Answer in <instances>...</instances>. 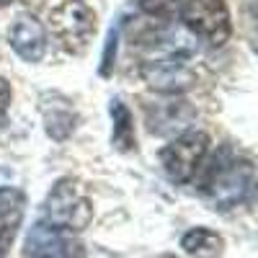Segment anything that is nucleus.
Returning <instances> with one entry per match:
<instances>
[{"instance_id":"13","label":"nucleus","mask_w":258,"mask_h":258,"mask_svg":"<svg viewBox=\"0 0 258 258\" xmlns=\"http://www.w3.org/2000/svg\"><path fill=\"white\" fill-rule=\"evenodd\" d=\"M116 39H119V26H111V29H109V39H106L103 59H101V75H109V73H111L114 54H116Z\"/></svg>"},{"instance_id":"5","label":"nucleus","mask_w":258,"mask_h":258,"mask_svg":"<svg viewBox=\"0 0 258 258\" xmlns=\"http://www.w3.org/2000/svg\"><path fill=\"white\" fill-rule=\"evenodd\" d=\"M21 258H85V245L78 232L39 220L26 235Z\"/></svg>"},{"instance_id":"2","label":"nucleus","mask_w":258,"mask_h":258,"mask_svg":"<svg viewBox=\"0 0 258 258\" xmlns=\"http://www.w3.org/2000/svg\"><path fill=\"white\" fill-rule=\"evenodd\" d=\"M91 220H93V204L83 183L75 178L57 181L44 204V222L64 227L70 232H80L91 225Z\"/></svg>"},{"instance_id":"7","label":"nucleus","mask_w":258,"mask_h":258,"mask_svg":"<svg viewBox=\"0 0 258 258\" xmlns=\"http://www.w3.org/2000/svg\"><path fill=\"white\" fill-rule=\"evenodd\" d=\"M207 150H209V137L204 132H186L170 145H165L160 153V163L168 178L176 183H188L199 170Z\"/></svg>"},{"instance_id":"12","label":"nucleus","mask_w":258,"mask_h":258,"mask_svg":"<svg viewBox=\"0 0 258 258\" xmlns=\"http://www.w3.org/2000/svg\"><path fill=\"white\" fill-rule=\"evenodd\" d=\"M44 111V121H47V132L54 140H64L73 129H75V111L70 109V103L59 98V103H52V109L44 103L41 106Z\"/></svg>"},{"instance_id":"14","label":"nucleus","mask_w":258,"mask_h":258,"mask_svg":"<svg viewBox=\"0 0 258 258\" xmlns=\"http://www.w3.org/2000/svg\"><path fill=\"white\" fill-rule=\"evenodd\" d=\"M8 103H11V85L0 78V121H3V116L8 111Z\"/></svg>"},{"instance_id":"15","label":"nucleus","mask_w":258,"mask_h":258,"mask_svg":"<svg viewBox=\"0 0 258 258\" xmlns=\"http://www.w3.org/2000/svg\"><path fill=\"white\" fill-rule=\"evenodd\" d=\"M163 258H176V255H163Z\"/></svg>"},{"instance_id":"4","label":"nucleus","mask_w":258,"mask_h":258,"mask_svg":"<svg viewBox=\"0 0 258 258\" xmlns=\"http://www.w3.org/2000/svg\"><path fill=\"white\" fill-rule=\"evenodd\" d=\"M253 181H255V173H253L250 160L220 163V168L204 183V197L209 199L212 209L225 212V209H232L240 202H245V197L253 188Z\"/></svg>"},{"instance_id":"9","label":"nucleus","mask_w":258,"mask_h":258,"mask_svg":"<svg viewBox=\"0 0 258 258\" xmlns=\"http://www.w3.org/2000/svg\"><path fill=\"white\" fill-rule=\"evenodd\" d=\"M24 207L26 199L24 194L13 186H3L0 188V258L8 253V248L16 240V232L24 220Z\"/></svg>"},{"instance_id":"8","label":"nucleus","mask_w":258,"mask_h":258,"mask_svg":"<svg viewBox=\"0 0 258 258\" xmlns=\"http://www.w3.org/2000/svg\"><path fill=\"white\" fill-rule=\"evenodd\" d=\"M8 41L26 62H39L47 52V31L34 16H18L8 31Z\"/></svg>"},{"instance_id":"6","label":"nucleus","mask_w":258,"mask_h":258,"mask_svg":"<svg viewBox=\"0 0 258 258\" xmlns=\"http://www.w3.org/2000/svg\"><path fill=\"white\" fill-rule=\"evenodd\" d=\"M181 18L194 36L212 47H222L230 39V13L222 0H186Z\"/></svg>"},{"instance_id":"1","label":"nucleus","mask_w":258,"mask_h":258,"mask_svg":"<svg viewBox=\"0 0 258 258\" xmlns=\"http://www.w3.org/2000/svg\"><path fill=\"white\" fill-rule=\"evenodd\" d=\"M194 47L188 39L178 31H168L153 39L142 54V75L150 83V88L163 93L186 91L194 83Z\"/></svg>"},{"instance_id":"3","label":"nucleus","mask_w":258,"mask_h":258,"mask_svg":"<svg viewBox=\"0 0 258 258\" xmlns=\"http://www.w3.org/2000/svg\"><path fill=\"white\" fill-rule=\"evenodd\" d=\"M49 26L64 49L80 54L96 34V13L83 0H62L49 11Z\"/></svg>"},{"instance_id":"11","label":"nucleus","mask_w":258,"mask_h":258,"mask_svg":"<svg viewBox=\"0 0 258 258\" xmlns=\"http://www.w3.org/2000/svg\"><path fill=\"white\" fill-rule=\"evenodd\" d=\"M111 119H114L111 142L116 145V150H121V153L135 150V145H137V137H135V119H132L129 109H126L119 98L111 101Z\"/></svg>"},{"instance_id":"10","label":"nucleus","mask_w":258,"mask_h":258,"mask_svg":"<svg viewBox=\"0 0 258 258\" xmlns=\"http://www.w3.org/2000/svg\"><path fill=\"white\" fill-rule=\"evenodd\" d=\"M181 248L191 258H220L222 248H225V240L220 238L217 232H212L207 227H197V230H191V232L183 235Z\"/></svg>"}]
</instances>
